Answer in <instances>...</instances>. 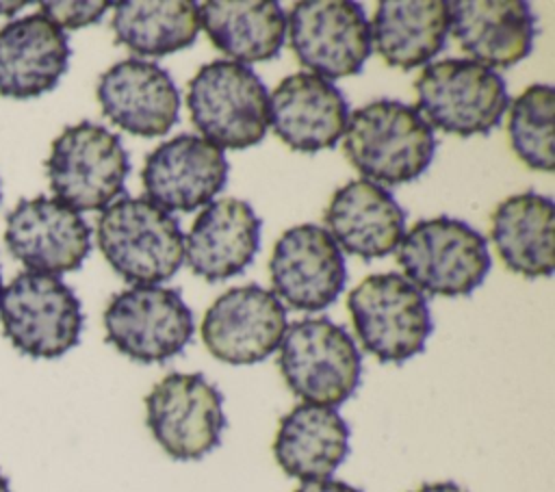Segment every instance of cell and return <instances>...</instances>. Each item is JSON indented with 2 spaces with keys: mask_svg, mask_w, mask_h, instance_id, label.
I'll use <instances>...</instances> for the list:
<instances>
[{
  "mask_svg": "<svg viewBox=\"0 0 555 492\" xmlns=\"http://www.w3.org/2000/svg\"><path fill=\"white\" fill-rule=\"evenodd\" d=\"M343 147L364 180L397 186L416 180L429 167L436 139L414 106L373 100L349 113Z\"/></svg>",
  "mask_w": 555,
  "mask_h": 492,
  "instance_id": "cell-1",
  "label": "cell"
},
{
  "mask_svg": "<svg viewBox=\"0 0 555 492\" xmlns=\"http://www.w3.org/2000/svg\"><path fill=\"white\" fill-rule=\"evenodd\" d=\"M106 262L130 284L169 280L184 262V234L178 219L147 197L121 195L108 204L95 228Z\"/></svg>",
  "mask_w": 555,
  "mask_h": 492,
  "instance_id": "cell-2",
  "label": "cell"
},
{
  "mask_svg": "<svg viewBox=\"0 0 555 492\" xmlns=\"http://www.w3.org/2000/svg\"><path fill=\"white\" fill-rule=\"evenodd\" d=\"M186 106L193 126L217 147H251L269 128L267 87L249 65L236 61L202 65L189 82Z\"/></svg>",
  "mask_w": 555,
  "mask_h": 492,
  "instance_id": "cell-3",
  "label": "cell"
},
{
  "mask_svg": "<svg viewBox=\"0 0 555 492\" xmlns=\"http://www.w3.org/2000/svg\"><path fill=\"white\" fill-rule=\"evenodd\" d=\"M280 373L304 403L336 407L362 377V355L349 332L327 316L291 323L280 342Z\"/></svg>",
  "mask_w": 555,
  "mask_h": 492,
  "instance_id": "cell-4",
  "label": "cell"
},
{
  "mask_svg": "<svg viewBox=\"0 0 555 492\" xmlns=\"http://www.w3.org/2000/svg\"><path fill=\"white\" fill-rule=\"evenodd\" d=\"M397 262L421 293L470 295L490 271L486 236L447 215L416 221L401 238Z\"/></svg>",
  "mask_w": 555,
  "mask_h": 492,
  "instance_id": "cell-5",
  "label": "cell"
},
{
  "mask_svg": "<svg viewBox=\"0 0 555 492\" xmlns=\"http://www.w3.org/2000/svg\"><path fill=\"white\" fill-rule=\"evenodd\" d=\"M46 173L56 199L72 210H102L124 193L130 158L115 132L78 121L52 141Z\"/></svg>",
  "mask_w": 555,
  "mask_h": 492,
  "instance_id": "cell-6",
  "label": "cell"
},
{
  "mask_svg": "<svg viewBox=\"0 0 555 492\" xmlns=\"http://www.w3.org/2000/svg\"><path fill=\"white\" fill-rule=\"evenodd\" d=\"M353 329L379 362H405L425 349L434 329L425 295L399 273L366 275L347 295Z\"/></svg>",
  "mask_w": 555,
  "mask_h": 492,
  "instance_id": "cell-7",
  "label": "cell"
},
{
  "mask_svg": "<svg viewBox=\"0 0 555 492\" xmlns=\"http://www.w3.org/2000/svg\"><path fill=\"white\" fill-rule=\"evenodd\" d=\"M416 111L442 132L457 137L488 134L501 124L509 106L503 78L470 59H444L429 63L418 80Z\"/></svg>",
  "mask_w": 555,
  "mask_h": 492,
  "instance_id": "cell-8",
  "label": "cell"
},
{
  "mask_svg": "<svg viewBox=\"0 0 555 492\" xmlns=\"http://www.w3.org/2000/svg\"><path fill=\"white\" fill-rule=\"evenodd\" d=\"M82 308L56 275L17 273L0 293V323L11 345L30 358H61L78 345Z\"/></svg>",
  "mask_w": 555,
  "mask_h": 492,
  "instance_id": "cell-9",
  "label": "cell"
},
{
  "mask_svg": "<svg viewBox=\"0 0 555 492\" xmlns=\"http://www.w3.org/2000/svg\"><path fill=\"white\" fill-rule=\"evenodd\" d=\"M145 425L169 457L202 459L221 442L223 394L202 373H169L145 397Z\"/></svg>",
  "mask_w": 555,
  "mask_h": 492,
  "instance_id": "cell-10",
  "label": "cell"
},
{
  "mask_svg": "<svg viewBox=\"0 0 555 492\" xmlns=\"http://www.w3.org/2000/svg\"><path fill=\"white\" fill-rule=\"evenodd\" d=\"M106 340L134 362L154 364L178 355L193 336V312L180 293L158 284L126 288L104 310Z\"/></svg>",
  "mask_w": 555,
  "mask_h": 492,
  "instance_id": "cell-11",
  "label": "cell"
},
{
  "mask_svg": "<svg viewBox=\"0 0 555 492\" xmlns=\"http://www.w3.org/2000/svg\"><path fill=\"white\" fill-rule=\"evenodd\" d=\"M297 61L325 80L356 76L371 56V28L353 0H301L286 20Z\"/></svg>",
  "mask_w": 555,
  "mask_h": 492,
  "instance_id": "cell-12",
  "label": "cell"
},
{
  "mask_svg": "<svg viewBox=\"0 0 555 492\" xmlns=\"http://www.w3.org/2000/svg\"><path fill=\"white\" fill-rule=\"evenodd\" d=\"M286 308L258 284L228 288L202 319L208 353L225 364H256L278 351L286 332Z\"/></svg>",
  "mask_w": 555,
  "mask_h": 492,
  "instance_id": "cell-13",
  "label": "cell"
},
{
  "mask_svg": "<svg viewBox=\"0 0 555 492\" xmlns=\"http://www.w3.org/2000/svg\"><path fill=\"white\" fill-rule=\"evenodd\" d=\"M269 275L278 299L295 310H323L336 301L347 282L340 247L325 228L301 223L275 243Z\"/></svg>",
  "mask_w": 555,
  "mask_h": 492,
  "instance_id": "cell-14",
  "label": "cell"
},
{
  "mask_svg": "<svg viewBox=\"0 0 555 492\" xmlns=\"http://www.w3.org/2000/svg\"><path fill=\"white\" fill-rule=\"evenodd\" d=\"M4 241L13 258L39 273L80 269L91 251V228L59 199H20L7 217Z\"/></svg>",
  "mask_w": 555,
  "mask_h": 492,
  "instance_id": "cell-15",
  "label": "cell"
},
{
  "mask_svg": "<svg viewBox=\"0 0 555 492\" xmlns=\"http://www.w3.org/2000/svg\"><path fill=\"white\" fill-rule=\"evenodd\" d=\"M228 169L221 147L197 134H178L145 156L141 182L163 210L191 212L225 186Z\"/></svg>",
  "mask_w": 555,
  "mask_h": 492,
  "instance_id": "cell-16",
  "label": "cell"
},
{
  "mask_svg": "<svg viewBox=\"0 0 555 492\" xmlns=\"http://www.w3.org/2000/svg\"><path fill=\"white\" fill-rule=\"evenodd\" d=\"M102 113L121 130L139 137L167 134L178 121L180 93L156 63L124 59L98 80Z\"/></svg>",
  "mask_w": 555,
  "mask_h": 492,
  "instance_id": "cell-17",
  "label": "cell"
},
{
  "mask_svg": "<svg viewBox=\"0 0 555 492\" xmlns=\"http://www.w3.org/2000/svg\"><path fill=\"white\" fill-rule=\"evenodd\" d=\"M347 121L349 104L343 91L317 74H291L269 95V124L297 152L334 147Z\"/></svg>",
  "mask_w": 555,
  "mask_h": 492,
  "instance_id": "cell-18",
  "label": "cell"
},
{
  "mask_svg": "<svg viewBox=\"0 0 555 492\" xmlns=\"http://www.w3.org/2000/svg\"><path fill=\"white\" fill-rule=\"evenodd\" d=\"M449 30L470 61L486 67H512L533 46L535 15L525 0H453Z\"/></svg>",
  "mask_w": 555,
  "mask_h": 492,
  "instance_id": "cell-19",
  "label": "cell"
},
{
  "mask_svg": "<svg viewBox=\"0 0 555 492\" xmlns=\"http://www.w3.org/2000/svg\"><path fill=\"white\" fill-rule=\"evenodd\" d=\"M323 221L338 247L364 260L392 254L405 234V210L384 186L364 178L334 191Z\"/></svg>",
  "mask_w": 555,
  "mask_h": 492,
  "instance_id": "cell-20",
  "label": "cell"
},
{
  "mask_svg": "<svg viewBox=\"0 0 555 492\" xmlns=\"http://www.w3.org/2000/svg\"><path fill=\"white\" fill-rule=\"evenodd\" d=\"M65 30L41 13L0 28V95L26 100L56 87L69 65Z\"/></svg>",
  "mask_w": 555,
  "mask_h": 492,
  "instance_id": "cell-21",
  "label": "cell"
},
{
  "mask_svg": "<svg viewBox=\"0 0 555 492\" xmlns=\"http://www.w3.org/2000/svg\"><path fill=\"white\" fill-rule=\"evenodd\" d=\"M258 247L260 219L247 202L236 197L210 202L184 236L189 269L208 282L241 273L251 264Z\"/></svg>",
  "mask_w": 555,
  "mask_h": 492,
  "instance_id": "cell-22",
  "label": "cell"
},
{
  "mask_svg": "<svg viewBox=\"0 0 555 492\" xmlns=\"http://www.w3.org/2000/svg\"><path fill=\"white\" fill-rule=\"evenodd\" d=\"M349 455V425L336 407L299 403L280 418L273 457L288 475L304 481L330 479Z\"/></svg>",
  "mask_w": 555,
  "mask_h": 492,
  "instance_id": "cell-23",
  "label": "cell"
},
{
  "mask_svg": "<svg viewBox=\"0 0 555 492\" xmlns=\"http://www.w3.org/2000/svg\"><path fill=\"white\" fill-rule=\"evenodd\" d=\"M490 238L505 267L525 277L555 269V206L535 191L503 199L490 215Z\"/></svg>",
  "mask_w": 555,
  "mask_h": 492,
  "instance_id": "cell-24",
  "label": "cell"
},
{
  "mask_svg": "<svg viewBox=\"0 0 555 492\" xmlns=\"http://www.w3.org/2000/svg\"><path fill=\"white\" fill-rule=\"evenodd\" d=\"M371 50L390 67L414 69L429 63L449 35V7L442 0H382L369 22Z\"/></svg>",
  "mask_w": 555,
  "mask_h": 492,
  "instance_id": "cell-25",
  "label": "cell"
},
{
  "mask_svg": "<svg viewBox=\"0 0 555 492\" xmlns=\"http://www.w3.org/2000/svg\"><path fill=\"white\" fill-rule=\"evenodd\" d=\"M212 46L236 63H262L280 54L286 15L271 0H208L197 7Z\"/></svg>",
  "mask_w": 555,
  "mask_h": 492,
  "instance_id": "cell-26",
  "label": "cell"
},
{
  "mask_svg": "<svg viewBox=\"0 0 555 492\" xmlns=\"http://www.w3.org/2000/svg\"><path fill=\"white\" fill-rule=\"evenodd\" d=\"M115 41L141 56H165L195 43L199 11L191 0H126L115 4Z\"/></svg>",
  "mask_w": 555,
  "mask_h": 492,
  "instance_id": "cell-27",
  "label": "cell"
},
{
  "mask_svg": "<svg viewBox=\"0 0 555 492\" xmlns=\"http://www.w3.org/2000/svg\"><path fill=\"white\" fill-rule=\"evenodd\" d=\"M555 89L544 82L529 85L509 106L507 132L514 154L531 169L553 171Z\"/></svg>",
  "mask_w": 555,
  "mask_h": 492,
  "instance_id": "cell-28",
  "label": "cell"
},
{
  "mask_svg": "<svg viewBox=\"0 0 555 492\" xmlns=\"http://www.w3.org/2000/svg\"><path fill=\"white\" fill-rule=\"evenodd\" d=\"M41 15L63 28H82L102 20L111 2L102 0H46L39 4Z\"/></svg>",
  "mask_w": 555,
  "mask_h": 492,
  "instance_id": "cell-29",
  "label": "cell"
},
{
  "mask_svg": "<svg viewBox=\"0 0 555 492\" xmlns=\"http://www.w3.org/2000/svg\"><path fill=\"white\" fill-rule=\"evenodd\" d=\"M295 492H362L356 485H349L340 479H319V481H304Z\"/></svg>",
  "mask_w": 555,
  "mask_h": 492,
  "instance_id": "cell-30",
  "label": "cell"
},
{
  "mask_svg": "<svg viewBox=\"0 0 555 492\" xmlns=\"http://www.w3.org/2000/svg\"><path fill=\"white\" fill-rule=\"evenodd\" d=\"M412 492H468V490H464L462 485H457L453 481H431V483L418 485Z\"/></svg>",
  "mask_w": 555,
  "mask_h": 492,
  "instance_id": "cell-31",
  "label": "cell"
},
{
  "mask_svg": "<svg viewBox=\"0 0 555 492\" xmlns=\"http://www.w3.org/2000/svg\"><path fill=\"white\" fill-rule=\"evenodd\" d=\"M24 7V2H13V4H9V2H0V9H4V13H15L17 9H22ZM2 13V11H0Z\"/></svg>",
  "mask_w": 555,
  "mask_h": 492,
  "instance_id": "cell-32",
  "label": "cell"
},
{
  "mask_svg": "<svg viewBox=\"0 0 555 492\" xmlns=\"http://www.w3.org/2000/svg\"><path fill=\"white\" fill-rule=\"evenodd\" d=\"M0 492H11V488H9V481H7V477L0 472Z\"/></svg>",
  "mask_w": 555,
  "mask_h": 492,
  "instance_id": "cell-33",
  "label": "cell"
},
{
  "mask_svg": "<svg viewBox=\"0 0 555 492\" xmlns=\"http://www.w3.org/2000/svg\"><path fill=\"white\" fill-rule=\"evenodd\" d=\"M0 293H2V277H0Z\"/></svg>",
  "mask_w": 555,
  "mask_h": 492,
  "instance_id": "cell-34",
  "label": "cell"
},
{
  "mask_svg": "<svg viewBox=\"0 0 555 492\" xmlns=\"http://www.w3.org/2000/svg\"><path fill=\"white\" fill-rule=\"evenodd\" d=\"M0 197H2V193H0Z\"/></svg>",
  "mask_w": 555,
  "mask_h": 492,
  "instance_id": "cell-35",
  "label": "cell"
}]
</instances>
